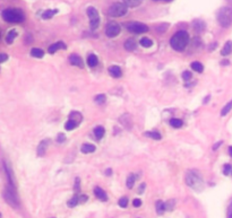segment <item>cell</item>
I'll return each mask as SVG.
<instances>
[{
	"label": "cell",
	"mask_w": 232,
	"mask_h": 218,
	"mask_svg": "<svg viewBox=\"0 0 232 218\" xmlns=\"http://www.w3.org/2000/svg\"><path fill=\"white\" fill-rule=\"evenodd\" d=\"M192 27L196 32H203L205 30V23L203 20H195L192 23Z\"/></svg>",
	"instance_id": "18"
},
{
	"label": "cell",
	"mask_w": 232,
	"mask_h": 218,
	"mask_svg": "<svg viewBox=\"0 0 232 218\" xmlns=\"http://www.w3.org/2000/svg\"><path fill=\"white\" fill-rule=\"evenodd\" d=\"M145 136H147V137H151L152 139H155V140H160V139H161V135L159 133V132H156V131L146 132V133H145Z\"/></svg>",
	"instance_id": "34"
},
{
	"label": "cell",
	"mask_w": 232,
	"mask_h": 218,
	"mask_svg": "<svg viewBox=\"0 0 232 218\" xmlns=\"http://www.w3.org/2000/svg\"><path fill=\"white\" fill-rule=\"evenodd\" d=\"M48 145H49V140H48V139H46V140H42V141L39 144V146L36 148V152H37V155H39V156H43V155L46 154Z\"/></svg>",
	"instance_id": "13"
},
{
	"label": "cell",
	"mask_w": 232,
	"mask_h": 218,
	"mask_svg": "<svg viewBox=\"0 0 232 218\" xmlns=\"http://www.w3.org/2000/svg\"><path fill=\"white\" fill-rule=\"evenodd\" d=\"M75 190L76 191H79V179L76 178V180H75Z\"/></svg>",
	"instance_id": "44"
},
{
	"label": "cell",
	"mask_w": 232,
	"mask_h": 218,
	"mask_svg": "<svg viewBox=\"0 0 232 218\" xmlns=\"http://www.w3.org/2000/svg\"><path fill=\"white\" fill-rule=\"evenodd\" d=\"M168 28V24H164V25H161L157 27V30H159V32H165V30Z\"/></svg>",
	"instance_id": "43"
},
{
	"label": "cell",
	"mask_w": 232,
	"mask_h": 218,
	"mask_svg": "<svg viewBox=\"0 0 232 218\" xmlns=\"http://www.w3.org/2000/svg\"><path fill=\"white\" fill-rule=\"evenodd\" d=\"M94 194H95V197L100 200H102V201H107L108 200V196H107V193L104 191L103 189H101L100 187H96V188H94Z\"/></svg>",
	"instance_id": "14"
},
{
	"label": "cell",
	"mask_w": 232,
	"mask_h": 218,
	"mask_svg": "<svg viewBox=\"0 0 232 218\" xmlns=\"http://www.w3.org/2000/svg\"><path fill=\"white\" fill-rule=\"evenodd\" d=\"M109 72L113 78H120L122 76V71H121L119 66H111L109 68Z\"/></svg>",
	"instance_id": "15"
},
{
	"label": "cell",
	"mask_w": 232,
	"mask_h": 218,
	"mask_svg": "<svg viewBox=\"0 0 232 218\" xmlns=\"http://www.w3.org/2000/svg\"><path fill=\"white\" fill-rule=\"evenodd\" d=\"M221 144H222V141H220V142H219V144H216V145H214V147H213V149H214V150H216L217 147H220V145H221Z\"/></svg>",
	"instance_id": "48"
},
{
	"label": "cell",
	"mask_w": 232,
	"mask_h": 218,
	"mask_svg": "<svg viewBox=\"0 0 232 218\" xmlns=\"http://www.w3.org/2000/svg\"><path fill=\"white\" fill-rule=\"evenodd\" d=\"M111 173H112V171H111V170H110V168H109V170H107V171H105V174H107V175H111Z\"/></svg>",
	"instance_id": "50"
},
{
	"label": "cell",
	"mask_w": 232,
	"mask_h": 218,
	"mask_svg": "<svg viewBox=\"0 0 232 218\" xmlns=\"http://www.w3.org/2000/svg\"><path fill=\"white\" fill-rule=\"evenodd\" d=\"M165 210H166V203L163 202V201H161V200H159V201L156 202V211H157V214H159V215H162Z\"/></svg>",
	"instance_id": "23"
},
{
	"label": "cell",
	"mask_w": 232,
	"mask_h": 218,
	"mask_svg": "<svg viewBox=\"0 0 232 218\" xmlns=\"http://www.w3.org/2000/svg\"><path fill=\"white\" fill-rule=\"evenodd\" d=\"M140 45L143 48H151L153 45V42L148 37H143V39H140Z\"/></svg>",
	"instance_id": "29"
},
{
	"label": "cell",
	"mask_w": 232,
	"mask_h": 218,
	"mask_svg": "<svg viewBox=\"0 0 232 218\" xmlns=\"http://www.w3.org/2000/svg\"><path fill=\"white\" fill-rule=\"evenodd\" d=\"M98 57L95 56V54H90L88 56V58H87V65L90 67H95L96 65H98Z\"/></svg>",
	"instance_id": "26"
},
{
	"label": "cell",
	"mask_w": 232,
	"mask_h": 218,
	"mask_svg": "<svg viewBox=\"0 0 232 218\" xmlns=\"http://www.w3.org/2000/svg\"><path fill=\"white\" fill-rule=\"evenodd\" d=\"M69 119H72V120H74V121H76L78 124H79V123L82 122V120H83V117H82V114H81L79 112L74 111V112H72V113L69 114Z\"/></svg>",
	"instance_id": "20"
},
{
	"label": "cell",
	"mask_w": 232,
	"mask_h": 218,
	"mask_svg": "<svg viewBox=\"0 0 232 218\" xmlns=\"http://www.w3.org/2000/svg\"><path fill=\"white\" fill-rule=\"evenodd\" d=\"M189 42V35L186 31H179L171 37L170 44L175 51H184Z\"/></svg>",
	"instance_id": "1"
},
{
	"label": "cell",
	"mask_w": 232,
	"mask_h": 218,
	"mask_svg": "<svg viewBox=\"0 0 232 218\" xmlns=\"http://www.w3.org/2000/svg\"><path fill=\"white\" fill-rule=\"evenodd\" d=\"M4 168H5L6 175H7V179H8V184L13 187V188H16V181L15 178H14V174H13V171H11V167L7 164V163L4 161Z\"/></svg>",
	"instance_id": "10"
},
{
	"label": "cell",
	"mask_w": 232,
	"mask_h": 218,
	"mask_svg": "<svg viewBox=\"0 0 232 218\" xmlns=\"http://www.w3.org/2000/svg\"><path fill=\"white\" fill-rule=\"evenodd\" d=\"M77 127H78V123L76 121L72 120V119H69V120L66 122V124H65V128H66V130H68V131H72V130H74L75 128H77Z\"/></svg>",
	"instance_id": "24"
},
{
	"label": "cell",
	"mask_w": 232,
	"mask_h": 218,
	"mask_svg": "<svg viewBox=\"0 0 232 218\" xmlns=\"http://www.w3.org/2000/svg\"><path fill=\"white\" fill-rule=\"evenodd\" d=\"M191 68H192V70L197 71V72H201V71L204 70V67H203V65H201V62H198V61L192 62V63H191Z\"/></svg>",
	"instance_id": "30"
},
{
	"label": "cell",
	"mask_w": 232,
	"mask_h": 218,
	"mask_svg": "<svg viewBox=\"0 0 232 218\" xmlns=\"http://www.w3.org/2000/svg\"><path fill=\"white\" fill-rule=\"evenodd\" d=\"M126 28L135 34H142L148 31V26L143 24V23H138V22H130L126 25Z\"/></svg>",
	"instance_id": "8"
},
{
	"label": "cell",
	"mask_w": 232,
	"mask_h": 218,
	"mask_svg": "<svg viewBox=\"0 0 232 218\" xmlns=\"http://www.w3.org/2000/svg\"><path fill=\"white\" fill-rule=\"evenodd\" d=\"M87 16L90 18V26H91V30H96L100 25V16H98V10L95 9L94 7H88L87 10Z\"/></svg>",
	"instance_id": "6"
},
{
	"label": "cell",
	"mask_w": 232,
	"mask_h": 218,
	"mask_svg": "<svg viewBox=\"0 0 232 218\" xmlns=\"http://www.w3.org/2000/svg\"><path fill=\"white\" fill-rule=\"evenodd\" d=\"M7 59H8V56H7L6 53H1V56H0V62L2 63V62H5Z\"/></svg>",
	"instance_id": "42"
},
{
	"label": "cell",
	"mask_w": 232,
	"mask_h": 218,
	"mask_svg": "<svg viewBox=\"0 0 232 218\" xmlns=\"http://www.w3.org/2000/svg\"><path fill=\"white\" fill-rule=\"evenodd\" d=\"M58 13V9H49V10H46L43 14H42V18L43 19H49V18H51L52 16H54L56 14Z\"/></svg>",
	"instance_id": "25"
},
{
	"label": "cell",
	"mask_w": 232,
	"mask_h": 218,
	"mask_svg": "<svg viewBox=\"0 0 232 218\" xmlns=\"http://www.w3.org/2000/svg\"><path fill=\"white\" fill-rule=\"evenodd\" d=\"M228 63H229V61H228V60L222 61V65H228Z\"/></svg>",
	"instance_id": "51"
},
{
	"label": "cell",
	"mask_w": 232,
	"mask_h": 218,
	"mask_svg": "<svg viewBox=\"0 0 232 218\" xmlns=\"http://www.w3.org/2000/svg\"><path fill=\"white\" fill-rule=\"evenodd\" d=\"M170 124L175 128H180L182 126V121H181L180 119H171Z\"/></svg>",
	"instance_id": "35"
},
{
	"label": "cell",
	"mask_w": 232,
	"mask_h": 218,
	"mask_svg": "<svg viewBox=\"0 0 232 218\" xmlns=\"http://www.w3.org/2000/svg\"><path fill=\"white\" fill-rule=\"evenodd\" d=\"M105 34L108 37H116L120 34V25L118 23L111 22L105 27Z\"/></svg>",
	"instance_id": "9"
},
{
	"label": "cell",
	"mask_w": 232,
	"mask_h": 218,
	"mask_svg": "<svg viewBox=\"0 0 232 218\" xmlns=\"http://www.w3.org/2000/svg\"><path fill=\"white\" fill-rule=\"evenodd\" d=\"M133 205H134V207H140L142 206V200L140 199H135L133 201Z\"/></svg>",
	"instance_id": "41"
},
{
	"label": "cell",
	"mask_w": 232,
	"mask_h": 218,
	"mask_svg": "<svg viewBox=\"0 0 232 218\" xmlns=\"http://www.w3.org/2000/svg\"><path fill=\"white\" fill-rule=\"evenodd\" d=\"M66 48H67V45H66L63 42H57V43L50 45V48H49V50L48 51H49V53L53 54V53H56L58 50H66Z\"/></svg>",
	"instance_id": "12"
},
{
	"label": "cell",
	"mask_w": 232,
	"mask_h": 218,
	"mask_svg": "<svg viewBox=\"0 0 232 218\" xmlns=\"http://www.w3.org/2000/svg\"><path fill=\"white\" fill-rule=\"evenodd\" d=\"M104 132H105V130L103 127H96L94 129V135H95L96 139H102L104 136Z\"/></svg>",
	"instance_id": "27"
},
{
	"label": "cell",
	"mask_w": 232,
	"mask_h": 218,
	"mask_svg": "<svg viewBox=\"0 0 232 218\" xmlns=\"http://www.w3.org/2000/svg\"><path fill=\"white\" fill-rule=\"evenodd\" d=\"M229 153H230V155H231V157H232V147H230V149H229Z\"/></svg>",
	"instance_id": "52"
},
{
	"label": "cell",
	"mask_w": 232,
	"mask_h": 218,
	"mask_svg": "<svg viewBox=\"0 0 232 218\" xmlns=\"http://www.w3.org/2000/svg\"><path fill=\"white\" fill-rule=\"evenodd\" d=\"M31 56L40 59V58H43V56H44V51L42 49H39V48H34V49L31 50Z\"/></svg>",
	"instance_id": "22"
},
{
	"label": "cell",
	"mask_w": 232,
	"mask_h": 218,
	"mask_svg": "<svg viewBox=\"0 0 232 218\" xmlns=\"http://www.w3.org/2000/svg\"><path fill=\"white\" fill-rule=\"evenodd\" d=\"M145 187H146V185H145V183H142V185H140V188H139V191H138V192L140 193V194L143 193V191H144Z\"/></svg>",
	"instance_id": "47"
},
{
	"label": "cell",
	"mask_w": 232,
	"mask_h": 218,
	"mask_svg": "<svg viewBox=\"0 0 232 218\" xmlns=\"http://www.w3.org/2000/svg\"><path fill=\"white\" fill-rule=\"evenodd\" d=\"M210 98H211V96H210V95H208V96L205 97V100H204V104H206L207 101H210Z\"/></svg>",
	"instance_id": "49"
},
{
	"label": "cell",
	"mask_w": 232,
	"mask_h": 218,
	"mask_svg": "<svg viewBox=\"0 0 232 218\" xmlns=\"http://www.w3.org/2000/svg\"><path fill=\"white\" fill-rule=\"evenodd\" d=\"M69 61H70L72 65L78 67V68H83L84 67V62H83L82 58L78 54H70L69 56Z\"/></svg>",
	"instance_id": "11"
},
{
	"label": "cell",
	"mask_w": 232,
	"mask_h": 218,
	"mask_svg": "<svg viewBox=\"0 0 232 218\" xmlns=\"http://www.w3.org/2000/svg\"><path fill=\"white\" fill-rule=\"evenodd\" d=\"M165 1H171V0H165Z\"/></svg>",
	"instance_id": "53"
},
{
	"label": "cell",
	"mask_w": 232,
	"mask_h": 218,
	"mask_svg": "<svg viewBox=\"0 0 232 218\" xmlns=\"http://www.w3.org/2000/svg\"><path fill=\"white\" fill-rule=\"evenodd\" d=\"M191 76H192V75H191L190 71L186 70V71H184V72H182V78H184L185 80H189V79L191 78Z\"/></svg>",
	"instance_id": "39"
},
{
	"label": "cell",
	"mask_w": 232,
	"mask_h": 218,
	"mask_svg": "<svg viewBox=\"0 0 232 218\" xmlns=\"http://www.w3.org/2000/svg\"><path fill=\"white\" fill-rule=\"evenodd\" d=\"M78 203H79V198H78L77 196H74L72 199H69L68 200V207H70V208H72V207H75V206H77Z\"/></svg>",
	"instance_id": "31"
},
{
	"label": "cell",
	"mask_w": 232,
	"mask_h": 218,
	"mask_svg": "<svg viewBox=\"0 0 232 218\" xmlns=\"http://www.w3.org/2000/svg\"><path fill=\"white\" fill-rule=\"evenodd\" d=\"M135 182H136V175H135V174H130L128 178H127V182H126V184H127V188L131 189L133 187H134Z\"/></svg>",
	"instance_id": "28"
},
{
	"label": "cell",
	"mask_w": 232,
	"mask_h": 218,
	"mask_svg": "<svg viewBox=\"0 0 232 218\" xmlns=\"http://www.w3.org/2000/svg\"><path fill=\"white\" fill-rule=\"evenodd\" d=\"M119 206L121 207V208H126L127 206H128V198H126V197H122V198L119 199Z\"/></svg>",
	"instance_id": "37"
},
{
	"label": "cell",
	"mask_w": 232,
	"mask_h": 218,
	"mask_svg": "<svg viewBox=\"0 0 232 218\" xmlns=\"http://www.w3.org/2000/svg\"><path fill=\"white\" fill-rule=\"evenodd\" d=\"M125 49L127 51H134L137 49V43L134 39H128V40L125 42Z\"/></svg>",
	"instance_id": "16"
},
{
	"label": "cell",
	"mask_w": 232,
	"mask_h": 218,
	"mask_svg": "<svg viewBox=\"0 0 232 218\" xmlns=\"http://www.w3.org/2000/svg\"><path fill=\"white\" fill-rule=\"evenodd\" d=\"M231 109H232V101H230L227 104V105H225V106L222 109V111H221V115H222V117H225L228 113L231 111Z\"/></svg>",
	"instance_id": "32"
},
{
	"label": "cell",
	"mask_w": 232,
	"mask_h": 218,
	"mask_svg": "<svg viewBox=\"0 0 232 218\" xmlns=\"http://www.w3.org/2000/svg\"><path fill=\"white\" fill-rule=\"evenodd\" d=\"M16 188H13V187H8L7 189H5L4 191V197H5L6 201L10 205L11 207H18V200H17V197H16Z\"/></svg>",
	"instance_id": "7"
},
{
	"label": "cell",
	"mask_w": 232,
	"mask_h": 218,
	"mask_svg": "<svg viewBox=\"0 0 232 218\" xmlns=\"http://www.w3.org/2000/svg\"><path fill=\"white\" fill-rule=\"evenodd\" d=\"M232 53V41H228L227 43L224 44L223 49L221 50V54L222 56H229Z\"/></svg>",
	"instance_id": "17"
},
{
	"label": "cell",
	"mask_w": 232,
	"mask_h": 218,
	"mask_svg": "<svg viewBox=\"0 0 232 218\" xmlns=\"http://www.w3.org/2000/svg\"><path fill=\"white\" fill-rule=\"evenodd\" d=\"M95 149H96L95 146L92 145V144H84L82 146V148H81L82 153H84V154H90V153L95 152Z\"/></svg>",
	"instance_id": "19"
},
{
	"label": "cell",
	"mask_w": 232,
	"mask_h": 218,
	"mask_svg": "<svg viewBox=\"0 0 232 218\" xmlns=\"http://www.w3.org/2000/svg\"><path fill=\"white\" fill-rule=\"evenodd\" d=\"M128 11V6L122 2H116L109 8V15L112 17H122L127 14Z\"/></svg>",
	"instance_id": "5"
},
{
	"label": "cell",
	"mask_w": 232,
	"mask_h": 218,
	"mask_svg": "<svg viewBox=\"0 0 232 218\" xmlns=\"http://www.w3.org/2000/svg\"><path fill=\"white\" fill-rule=\"evenodd\" d=\"M186 183L188 187L194 189L197 192H201L204 189V181L203 178L197 171H189L186 174Z\"/></svg>",
	"instance_id": "2"
},
{
	"label": "cell",
	"mask_w": 232,
	"mask_h": 218,
	"mask_svg": "<svg viewBox=\"0 0 232 218\" xmlns=\"http://www.w3.org/2000/svg\"><path fill=\"white\" fill-rule=\"evenodd\" d=\"M66 140V136L63 135V133H59L58 135V137H57V141L58 142H63Z\"/></svg>",
	"instance_id": "40"
},
{
	"label": "cell",
	"mask_w": 232,
	"mask_h": 218,
	"mask_svg": "<svg viewBox=\"0 0 232 218\" xmlns=\"http://www.w3.org/2000/svg\"><path fill=\"white\" fill-rule=\"evenodd\" d=\"M217 22L222 27H229L232 24V8L222 7L217 11Z\"/></svg>",
	"instance_id": "4"
},
{
	"label": "cell",
	"mask_w": 232,
	"mask_h": 218,
	"mask_svg": "<svg viewBox=\"0 0 232 218\" xmlns=\"http://www.w3.org/2000/svg\"><path fill=\"white\" fill-rule=\"evenodd\" d=\"M105 95L104 94H100V95H98V96H95V98H94V101H95V103H98V104H103V103H105Z\"/></svg>",
	"instance_id": "36"
},
{
	"label": "cell",
	"mask_w": 232,
	"mask_h": 218,
	"mask_svg": "<svg viewBox=\"0 0 232 218\" xmlns=\"http://www.w3.org/2000/svg\"><path fill=\"white\" fill-rule=\"evenodd\" d=\"M87 200V197L86 196H82V197H79V202H85Z\"/></svg>",
	"instance_id": "46"
},
{
	"label": "cell",
	"mask_w": 232,
	"mask_h": 218,
	"mask_svg": "<svg viewBox=\"0 0 232 218\" xmlns=\"http://www.w3.org/2000/svg\"><path fill=\"white\" fill-rule=\"evenodd\" d=\"M223 173H224V175H229L230 173H232V165H230V164L224 165V168H223Z\"/></svg>",
	"instance_id": "38"
},
{
	"label": "cell",
	"mask_w": 232,
	"mask_h": 218,
	"mask_svg": "<svg viewBox=\"0 0 232 218\" xmlns=\"http://www.w3.org/2000/svg\"><path fill=\"white\" fill-rule=\"evenodd\" d=\"M228 218H232V203L229 208V211H228Z\"/></svg>",
	"instance_id": "45"
},
{
	"label": "cell",
	"mask_w": 232,
	"mask_h": 218,
	"mask_svg": "<svg viewBox=\"0 0 232 218\" xmlns=\"http://www.w3.org/2000/svg\"><path fill=\"white\" fill-rule=\"evenodd\" d=\"M124 2L128 7H137V6L140 5L142 0H124Z\"/></svg>",
	"instance_id": "33"
},
{
	"label": "cell",
	"mask_w": 232,
	"mask_h": 218,
	"mask_svg": "<svg viewBox=\"0 0 232 218\" xmlns=\"http://www.w3.org/2000/svg\"><path fill=\"white\" fill-rule=\"evenodd\" d=\"M1 16H2L4 20H6L7 23H22L25 19V16H24L22 10L13 9V8L5 9L2 11Z\"/></svg>",
	"instance_id": "3"
},
{
	"label": "cell",
	"mask_w": 232,
	"mask_h": 218,
	"mask_svg": "<svg viewBox=\"0 0 232 218\" xmlns=\"http://www.w3.org/2000/svg\"><path fill=\"white\" fill-rule=\"evenodd\" d=\"M17 36V32L16 30H10L8 32V34H7V37H6V42L8 43V44H11L14 40H15V37Z\"/></svg>",
	"instance_id": "21"
}]
</instances>
